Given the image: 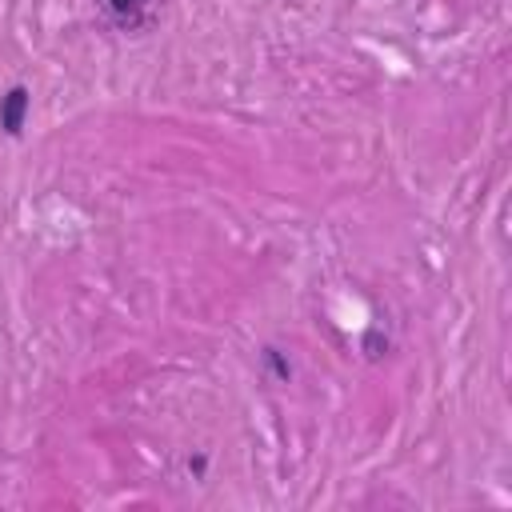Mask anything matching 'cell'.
Here are the masks:
<instances>
[{"instance_id":"6da1fadb","label":"cell","mask_w":512,"mask_h":512,"mask_svg":"<svg viewBox=\"0 0 512 512\" xmlns=\"http://www.w3.org/2000/svg\"><path fill=\"white\" fill-rule=\"evenodd\" d=\"M28 112H32V92L24 84H12L4 96H0V128L8 136H20L24 124H28Z\"/></svg>"},{"instance_id":"7a4b0ae2","label":"cell","mask_w":512,"mask_h":512,"mask_svg":"<svg viewBox=\"0 0 512 512\" xmlns=\"http://www.w3.org/2000/svg\"><path fill=\"white\" fill-rule=\"evenodd\" d=\"M100 8L108 12L112 24H120V28H140V24L152 16L156 0H100Z\"/></svg>"}]
</instances>
